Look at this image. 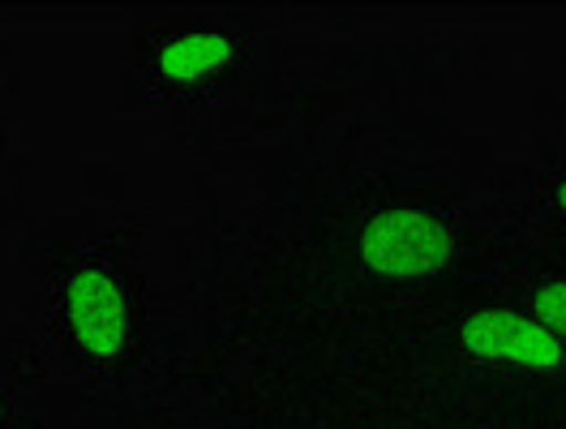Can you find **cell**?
Listing matches in <instances>:
<instances>
[{
  "label": "cell",
  "mask_w": 566,
  "mask_h": 429,
  "mask_svg": "<svg viewBox=\"0 0 566 429\" xmlns=\"http://www.w3.org/2000/svg\"><path fill=\"white\" fill-rule=\"evenodd\" d=\"M52 318L65 353L95 374L125 369L138 348L134 287L107 253H77L61 271Z\"/></svg>",
  "instance_id": "cell-1"
},
{
  "label": "cell",
  "mask_w": 566,
  "mask_h": 429,
  "mask_svg": "<svg viewBox=\"0 0 566 429\" xmlns=\"http://www.w3.org/2000/svg\"><path fill=\"white\" fill-rule=\"evenodd\" d=\"M241 61V43L228 31L198 27V31H180L159 52H155V82L164 91H202L219 82L223 73L237 70Z\"/></svg>",
  "instance_id": "cell-4"
},
{
  "label": "cell",
  "mask_w": 566,
  "mask_h": 429,
  "mask_svg": "<svg viewBox=\"0 0 566 429\" xmlns=\"http://www.w3.org/2000/svg\"><path fill=\"white\" fill-rule=\"evenodd\" d=\"M532 310H536V322H541V326H549L554 335H566V280L563 284L541 287L536 301H532Z\"/></svg>",
  "instance_id": "cell-5"
},
{
  "label": "cell",
  "mask_w": 566,
  "mask_h": 429,
  "mask_svg": "<svg viewBox=\"0 0 566 429\" xmlns=\"http://www.w3.org/2000/svg\"><path fill=\"white\" fill-rule=\"evenodd\" d=\"M558 202H563V207H566V180H563V185H558Z\"/></svg>",
  "instance_id": "cell-6"
},
{
  "label": "cell",
  "mask_w": 566,
  "mask_h": 429,
  "mask_svg": "<svg viewBox=\"0 0 566 429\" xmlns=\"http://www.w3.org/2000/svg\"><path fill=\"white\" fill-rule=\"evenodd\" d=\"M463 348L476 360H502V365H520L532 374H554L563 369L566 348L563 339L541 326L536 318H524L515 310H485L472 314L460 331Z\"/></svg>",
  "instance_id": "cell-3"
},
{
  "label": "cell",
  "mask_w": 566,
  "mask_h": 429,
  "mask_svg": "<svg viewBox=\"0 0 566 429\" xmlns=\"http://www.w3.org/2000/svg\"><path fill=\"white\" fill-rule=\"evenodd\" d=\"M455 237L447 232V223L429 219L421 211H387L365 223L360 232V258L374 275L387 280H417L433 275L451 262Z\"/></svg>",
  "instance_id": "cell-2"
}]
</instances>
